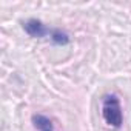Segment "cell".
<instances>
[{"instance_id":"obj_4","label":"cell","mask_w":131,"mask_h":131,"mask_svg":"<svg viewBox=\"0 0 131 131\" xmlns=\"http://www.w3.org/2000/svg\"><path fill=\"white\" fill-rule=\"evenodd\" d=\"M49 37H51L52 43H56V45H68L70 43V36L67 32H63L62 29H51Z\"/></svg>"},{"instance_id":"obj_3","label":"cell","mask_w":131,"mask_h":131,"mask_svg":"<svg viewBox=\"0 0 131 131\" xmlns=\"http://www.w3.org/2000/svg\"><path fill=\"white\" fill-rule=\"evenodd\" d=\"M32 123L39 131H54L52 122L43 114H34L32 116Z\"/></svg>"},{"instance_id":"obj_1","label":"cell","mask_w":131,"mask_h":131,"mask_svg":"<svg viewBox=\"0 0 131 131\" xmlns=\"http://www.w3.org/2000/svg\"><path fill=\"white\" fill-rule=\"evenodd\" d=\"M102 117L108 126L120 128L123 123V114L120 100L114 94H106L102 99Z\"/></svg>"},{"instance_id":"obj_2","label":"cell","mask_w":131,"mask_h":131,"mask_svg":"<svg viewBox=\"0 0 131 131\" xmlns=\"http://www.w3.org/2000/svg\"><path fill=\"white\" fill-rule=\"evenodd\" d=\"M22 25H23L25 32L31 37H45V36H49V31H51L37 19H29V20L23 22Z\"/></svg>"}]
</instances>
